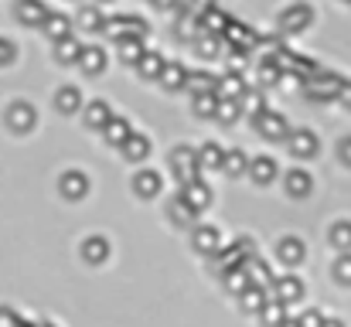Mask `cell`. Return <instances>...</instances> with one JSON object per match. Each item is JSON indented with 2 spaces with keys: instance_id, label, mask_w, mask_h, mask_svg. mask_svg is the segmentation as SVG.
Here are the masks:
<instances>
[{
  "instance_id": "6da1fadb",
  "label": "cell",
  "mask_w": 351,
  "mask_h": 327,
  "mask_svg": "<svg viewBox=\"0 0 351 327\" xmlns=\"http://www.w3.org/2000/svg\"><path fill=\"white\" fill-rule=\"evenodd\" d=\"M171 167H174V178L184 184V181H195L198 178V150H191V147H174L171 150Z\"/></svg>"
},
{
  "instance_id": "7a4b0ae2",
  "label": "cell",
  "mask_w": 351,
  "mask_h": 327,
  "mask_svg": "<svg viewBox=\"0 0 351 327\" xmlns=\"http://www.w3.org/2000/svg\"><path fill=\"white\" fill-rule=\"evenodd\" d=\"M311 21H314V14H311V7H307V3H293V7H287V10L280 14V27H283L287 34L304 31Z\"/></svg>"
},
{
  "instance_id": "3957f363",
  "label": "cell",
  "mask_w": 351,
  "mask_h": 327,
  "mask_svg": "<svg viewBox=\"0 0 351 327\" xmlns=\"http://www.w3.org/2000/svg\"><path fill=\"white\" fill-rule=\"evenodd\" d=\"M256 130L266 140H283L287 136V119L280 112H273V109H263V112H256Z\"/></svg>"
},
{
  "instance_id": "277c9868",
  "label": "cell",
  "mask_w": 351,
  "mask_h": 327,
  "mask_svg": "<svg viewBox=\"0 0 351 327\" xmlns=\"http://www.w3.org/2000/svg\"><path fill=\"white\" fill-rule=\"evenodd\" d=\"M34 106L31 103H10L7 106V126L10 130H17V133H27L31 126H34Z\"/></svg>"
},
{
  "instance_id": "5b68a950",
  "label": "cell",
  "mask_w": 351,
  "mask_h": 327,
  "mask_svg": "<svg viewBox=\"0 0 351 327\" xmlns=\"http://www.w3.org/2000/svg\"><path fill=\"white\" fill-rule=\"evenodd\" d=\"M181 198H184L195 212H202V208L212 202V191H208V184H205L202 178H195V181H184V184H181Z\"/></svg>"
},
{
  "instance_id": "8992f818",
  "label": "cell",
  "mask_w": 351,
  "mask_h": 327,
  "mask_svg": "<svg viewBox=\"0 0 351 327\" xmlns=\"http://www.w3.org/2000/svg\"><path fill=\"white\" fill-rule=\"evenodd\" d=\"M58 188H62V195H65V198L79 202V198H86V195H89V178H86L82 171H69V174H62Z\"/></svg>"
},
{
  "instance_id": "52a82bcc",
  "label": "cell",
  "mask_w": 351,
  "mask_h": 327,
  "mask_svg": "<svg viewBox=\"0 0 351 327\" xmlns=\"http://www.w3.org/2000/svg\"><path fill=\"white\" fill-rule=\"evenodd\" d=\"M341 86H345V82H341L338 75H321V72H317V75L311 79V96H314V99H338Z\"/></svg>"
},
{
  "instance_id": "ba28073f",
  "label": "cell",
  "mask_w": 351,
  "mask_h": 327,
  "mask_svg": "<svg viewBox=\"0 0 351 327\" xmlns=\"http://www.w3.org/2000/svg\"><path fill=\"white\" fill-rule=\"evenodd\" d=\"M222 38H226L232 48H242V51H249V48L259 45V34H252L245 24H232V21H229V27L222 31Z\"/></svg>"
},
{
  "instance_id": "9c48e42d",
  "label": "cell",
  "mask_w": 351,
  "mask_h": 327,
  "mask_svg": "<svg viewBox=\"0 0 351 327\" xmlns=\"http://www.w3.org/2000/svg\"><path fill=\"white\" fill-rule=\"evenodd\" d=\"M273 290H276V300H283V304H293V300L304 297V283H300L297 276H280V280H273Z\"/></svg>"
},
{
  "instance_id": "30bf717a",
  "label": "cell",
  "mask_w": 351,
  "mask_h": 327,
  "mask_svg": "<svg viewBox=\"0 0 351 327\" xmlns=\"http://www.w3.org/2000/svg\"><path fill=\"white\" fill-rule=\"evenodd\" d=\"M242 89H245V82H242V75H235V72H229V75H222L219 82H215V99H239L242 96Z\"/></svg>"
},
{
  "instance_id": "8fae6325",
  "label": "cell",
  "mask_w": 351,
  "mask_h": 327,
  "mask_svg": "<svg viewBox=\"0 0 351 327\" xmlns=\"http://www.w3.org/2000/svg\"><path fill=\"white\" fill-rule=\"evenodd\" d=\"M41 27H45V34H48L51 41H62V38L72 34V21H69L65 14H48V17L41 21Z\"/></svg>"
},
{
  "instance_id": "7c38bea8",
  "label": "cell",
  "mask_w": 351,
  "mask_h": 327,
  "mask_svg": "<svg viewBox=\"0 0 351 327\" xmlns=\"http://www.w3.org/2000/svg\"><path fill=\"white\" fill-rule=\"evenodd\" d=\"M119 150H123V157H126V160H143V157L150 154V140H147L143 133H130V136L123 140V147H119Z\"/></svg>"
},
{
  "instance_id": "4fadbf2b",
  "label": "cell",
  "mask_w": 351,
  "mask_h": 327,
  "mask_svg": "<svg viewBox=\"0 0 351 327\" xmlns=\"http://www.w3.org/2000/svg\"><path fill=\"white\" fill-rule=\"evenodd\" d=\"M130 133H133V130H130V123H126L123 116H110V123L103 126V140L113 143V147H123V140H126Z\"/></svg>"
},
{
  "instance_id": "5bb4252c",
  "label": "cell",
  "mask_w": 351,
  "mask_h": 327,
  "mask_svg": "<svg viewBox=\"0 0 351 327\" xmlns=\"http://www.w3.org/2000/svg\"><path fill=\"white\" fill-rule=\"evenodd\" d=\"M256 184H269L273 178H276V164L269 160V157H256V160H249V171H245Z\"/></svg>"
},
{
  "instance_id": "9a60e30c",
  "label": "cell",
  "mask_w": 351,
  "mask_h": 327,
  "mask_svg": "<svg viewBox=\"0 0 351 327\" xmlns=\"http://www.w3.org/2000/svg\"><path fill=\"white\" fill-rule=\"evenodd\" d=\"M311 188H314V181H311V174H307V171L293 167V171L287 174V191H290L293 198H307V195H311Z\"/></svg>"
},
{
  "instance_id": "2e32d148",
  "label": "cell",
  "mask_w": 351,
  "mask_h": 327,
  "mask_svg": "<svg viewBox=\"0 0 351 327\" xmlns=\"http://www.w3.org/2000/svg\"><path fill=\"white\" fill-rule=\"evenodd\" d=\"M82 256H86V263H106V256H110V242L103 239V235H93V239H86L82 242Z\"/></svg>"
},
{
  "instance_id": "e0dca14e",
  "label": "cell",
  "mask_w": 351,
  "mask_h": 327,
  "mask_svg": "<svg viewBox=\"0 0 351 327\" xmlns=\"http://www.w3.org/2000/svg\"><path fill=\"white\" fill-rule=\"evenodd\" d=\"M263 304H266V290L263 287H245L242 293H239V307L245 311V314H259L263 311Z\"/></svg>"
},
{
  "instance_id": "ac0fdd59",
  "label": "cell",
  "mask_w": 351,
  "mask_h": 327,
  "mask_svg": "<svg viewBox=\"0 0 351 327\" xmlns=\"http://www.w3.org/2000/svg\"><path fill=\"white\" fill-rule=\"evenodd\" d=\"M17 17H21L24 24H41V21L48 17V7H45L41 0H21V3H17Z\"/></svg>"
},
{
  "instance_id": "d6986e66",
  "label": "cell",
  "mask_w": 351,
  "mask_h": 327,
  "mask_svg": "<svg viewBox=\"0 0 351 327\" xmlns=\"http://www.w3.org/2000/svg\"><path fill=\"white\" fill-rule=\"evenodd\" d=\"M75 62H79L82 72H89V75H96V72L106 69V55H103V48H82Z\"/></svg>"
},
{
  "instance_id": "ffe728a7",
  "label": "cell",
  "mask_w": 351,
  "mask_h": 327,
  "mask_svg": "<svg viewBox=\"0 0 351 327\" xmlns=\"http://www.w3.org/2000/svg\"><path fill=\"white\" fill-rule=\"evenodd\" d=\"M219 242H222V239H219V228H212V225H202V228L195 232V249L205 252V256H212L215 249H222Z\"/></svg>"
},
{
  "instance_id": "44dd1931",
  "label": "cell",
  "mask_w": 351,
  "mask_h": 327,
  "mask_svg": "<svg viewBox=\"0 0 351 327\" xmlns=\"http://www.w3.org/2000/svg\"><path fill=\"white\" fill-rule=\"evenodd\" d=\"M184 75H188L184 65H178V62H164V69H160L157 79H160L164 89H181V86H184Z\"/></svg>"
},
{
  "instance_id": "7402d4cb",
  "label": "cell",
  "mask_w": 351,
  "mask_h": 327,
  "mask_svg": "<svg viewBox=\"0 0 351 327\" xmlns=\"http://www.w3.org/2000/svg\"><path fill=\"white\" fill-rule=\"evenodd\" d=\"M290 150H293L297 157H311V154L317 150V136H314L311 130H297V133L290 136Z\"/></svg>"
},
{
  "instance_id": "603a6c76",
  "label": "cell",
  "mask_w": 351,
  "mask_h": 327,
  "mask_svg": "<svg viewBox=\"0 0 351 327\" xmlns=\"http://www.w3.org/2000/svg\"><path fill=\"white\" fill-rule=\"evenodd\" d=\"M222 160H226V150L219 143H205L198 150V167L202 171H215V167H222Z\"/></svg>"
},
{
  "instance_id": "cb8c5ba5",
  "label": "cell",
  "mask_w": 351,
  "mask_h": 327,
  "mask_svg": "<svg viewBox=\"0 0 351 327\" xmlns=\"http://www.w3.org/2000/svg\"><path fill=\"white\" fill-rule=\"evenodd\" d=\"M133 188H136L140 198H154V195L160 191V174H157V171H140L136 181H133Z\"/></svg>"
},
{
  "instance_id": "d4e9b609",
  "label": "cell",
  "mask_w": 351,
  "mask_h": 327,
  "mask_svg": "<svg viewBox=\"0 0 351 327\" xmlns=\"http://www.w3.org/2000/svg\"><path fill=\"white\" fill-rule=\"evenodd\" d=\"M304 256H307V249H304V242H300V239L287 235V239L280 242V259H283L287 266H297V263H300Z\"/></svg>"
},
{
  "instance_id": "484cf974",
  "label": "cell",
  "mask_w": 351,
  "mask_h": 327,
  "mask_svg": "<svg viewBox=\"0 0 351 327\" xmlns=\"http://www.w3.org/2000/svg\"><path fill=\"white\" fill-rule=\"evenodd\" d=\"M55 106H58V112H79L82 109V93L75 86H65V89H58Z\"/></svg>"
},
{
  "instance_id": "4316f807",
  "label": "cell",
  "mask_w": 351,
  "mask_h": 327,
  "mask_svg": "<svg viewBox=\"0 0 351 327\" xmlns=\"http://www.w3.org/2000/svg\"><path fill=\"white\" fill-rule=\"evenodd\" d=\"M242 269L249 273V280H252L256 287H263V283H269V280H273V273H269V266H266V263H263L259 256H249V259L242 263Z\"/></svg>"
},
{
  "instance_id": "83f0119b",
  "label": "cell",
  "mask_w": 351,
  "mask_h": 327,
  "mask_svg": "<svg viewBox=\"0 0 351 327\" xmlns=\"http://www.w3.org/2000/svg\"><path fill=\"white\" fill-rule=\"evenodd\" d=\"M143 51H147V48H143V38H119V58H123L126 65H136Z\"/></svg>"
},
{
  "instance_id": "f1b7e54d",
  "label": "cell",
  "mask_w": 351,
  "mask_h": 327,
  "mask_svg": "<svg viewBox=\"0 0 351 327\" xmlns=\"http://www.w3.org/2000/svg\"><path fill=\"white\" fill-rule=\"evenodd\" d=\"M184 89L195 93V96H202V93H212L215 89V79L208 72H188L184 75Z\"/></svg>"
},
{
  "instance_id": "f546056e",
  "label": "cell",
  "mask_w": 351,
  "mask_h": 327,
  "mask_svg": "<svg viewBox=\"0 0 351 327\" xmlns=\"http://www.w3.org/2000/svg\"><path fill=\"white\" fill-rule=\"evenodd\" d=\"M222 171H226L229 178H239V174H245V171H249V157H245L242 150H226Z\"/></svg>"
},
{
  "instance_id": "4dcf8cb0",
  "label": "cell",
  "mask_w": 351,
  "mask_h": 327,
  "mask_svg": "<svg viewBox=\"0 0 351 327\" xmlns=\"http://www.w3.org/2000/svg\"><path fill=\"white\" fill-rule=\"evenodd\" d=\"M259 317H263V324L266 327H280L287 321V304L283 300H273V304H263V311H259Z\"/></svg>"
},
{
  "instance_id": "1f68e13d",
  "label": "cell",
  "mask_w": 351,
  "mask_h": 327,
  "mask_svg": "<svg viewBox=\"0 0 351 327\" xmlns=\"http://www.w3.org/2000/svg\"><path fill=\"white\" fill-rule=\"evenodd\" d=\"M202 27H205L208 34H222V31L229 27V17H226L219 7H208V10L202 14Z\"/></svg>"
},
{
  "instance_id": "d6a6232c",
  "label": "cell",
  "mask_w": 351,
  "mask_h": 327,
  "mask_svg": "<svg viewBox=\"0 0 351 327\" xmlns=\"http://www.w3.org/2000/svg\"><path fill=\"white\" fill-rule=\"evenodd\" d=\"M110 116H113V112H110V106H106V103H99V99L86 106V123H89L93 130H103V126L110 123Z\"/></svg>"
},
{
  "instance_id": "836d02e7",
  "label": "cell",
  "mask_w": 351,
  "mask_h": 327,
  "mask_svg": "<svg viewBox=\"0 0 351 327\" xmlns=\"http://www.w3.org/2000/svg\"><path fill=\"white\" fill-rule=\"evenodd\" d=\"M222 280H226V290H229V293H235V297H239L245 287H252V280H249V273H245L242 266H232Z\"/></svg>"
},
{
  "instance_id": "e575fe53",
  "label": "cell",
  "mask_w": 351,
  "mask_h": 327,
  "mask_svg": "<svg viewBox=\"0 0 351 327\" xmlns=\"http://www.w3.org/2000/svg\"><path fill=\"white\" fill-rule=\"evenodd\" d=\"M136 69H140V75L157 79V75H160V69H164V58H160V55H154V51H143V55H140V62H136Z\"/></svg>"
},
{
  "instance_id": "d590c367",
  "label": "cell",
  "mask_w": 351,
  "mask_h": 327,
  "mask_svg": "<svg viewBox=\"0 0 351 327\" xmlns=\"http://www.w3.org/2000/svg\"><path fill=\"white\" fill-rule=\"evenodd\" d=\"M235 103H239V112H252V116L266 109V106H263V96H259L256 89H242V96H239Z\"/></svg>"
},
{
  "instance_id": "8d00e7d4",
  "label": "cell",
  "mask_w": 351,
  "mask_h": 327,
  "mask_svg": "<svg viewBox=\"0 0 351 327\" xmlns=\"http://www.w3.org/2000/svg\"><path fill=\"white\" fill-rule=\"evenodd\" d=\"M79 51H82V48L75 45V38H72V34H69V38H62V41H55V55H58V62H65V65H69V62H75V58H79Z\"/></svg>"
},
{
  "instance_id": "74e56055",
  "label": "cell",
  "mask_w": 351,
  "mask_h": 327,
  "mask_svg": "<svg viewBox=\"0 0 351 327\" xmlns=\"http://www.w3.org/2000/svg\"><path fill=\"white\" fill-rule=\"evenodd\" d=\"M331 242L348 252L351 249V221H335V225H331Z\"/></svg>"
},
{
  "instance_id": "f35d334b",
  "label": "cell",
  "mask_w": 351,
  "mask_h": 327,
  "mask_svg": "<svg viewBox=\"0 0 351 327\" xmlns=\"http://www.w3.org/2000/svg\"><path fill=\"white\" fill-rule=\"evenodd\" d=\"M195 48H198L202 58H215V55L222 51V38H219V34H205V38H198Z\"/></svg>"
},
{
  "instance_id": "ab89813d",
  "label": "cell",
  "mask_w": 351,
  "mask_h": 327,
  "mask_svg": "<svg viewBox=\"0 0 351 327\" xmlns=\"http://www.w3.org/2000/svg\"><path fill=\"white\" fill-rule=\"evenodd\" d=\"M79 24H82L86 31H96V34H99V27H103V10H99V7H86V10L79 14Z\"/></svg>"
},
{
  "instance_id": "60d3db41",
  "label": "cell",
  "mask_w": 351,
  "mask_h": 327,
  "mask_svg": "<svg viewBox=\"0 0 351 327\" xmlns=\"http://www.w3.org/2000/svg\"><path fill=\"white\" fill-rule=\"evenodd\" d=\"M215 109H219L215 93H202V96H195V112H198V116H215Z\"/></svg>"
},
{
  "instance_id": "b9f144b4",
  "label": "cell",
  "mask_w": 351,
  "mask_h": 327,
  "mask_svg": "<svg viewBox=\"0 0 351 327\" xmlns=\"http://www.w3.org/2000/svg\"><path fill=\"white\" fill-rule=\"evenodd\" d=\"M171 218H178L181 225H188V221L195 218V208H191V205H188V202H184V198L178 195V198L171 202Z\"/></svg>"
},
{
  "instance_id": "7bdbcfd3",
  "label": "cell",
  "mask_w": 351,
  "mask_h": 327,
  "mask_svg": "<svg viewBox=\"0 0 351 327\" xmlns=\"http://www.w3.org/2000/svg\"><path fill=\"white\" fill-rule=\"evenodd\" d=\"M215 116H219L222 123H235V119H239V103H235V99H219Z\"/></svg>"
},
{
  "instance_id": "ee69618b",
  "label": "cell",
  "mask_w": 351,
  "mask_h": 327,
  "mask_svg": "<svg viewBox=\"0 0 351 327\" xmlns=\"http://www.w3.org/2000/svg\"><path fill=\"white\" fill-rule=\"evenodd\" d=\"M280 65L276 62H263V69H259V79H263V86H276L280 82Z\"/></svg>"
},
{
  "instance_id": "f6af8a7d",
  "label": "cell",
  "mask_w": 351,
  "mask_h": 327,
  "mask_svg": "<svg viewBox=\"0 0 351 327\" xmlns=\"http://www.w3.org/2000/svg\"><path fill=\"white\" fill-rule=\"evenodd\" d=\"M335 276H338L341 283H351V252H341V256H338V263H335Z\"/></svg>"
},
{
  "instance_id": "bcb514c9",
  "label": "cell",
  "mask_w": 351,
  "mask_h": 327,
  "mask_svg": "<svg viewBox=\"0 0 351 327\" xmlns=\"http://www.w3.org/2000/svg\"><path fill=\"white\" fill-rule=\"evenodd\" d=\"M14 55H17V48H14L7 38H0V65H10V62H14Z\"/></svg>"
},
{
  "instance_id": "7dc6e473",
  "label": "cell",
  "mask_w": 351,
  "mask_h": 327,
  "mask_svg": "<svg viewBox=\"0 0 351 327\" xmlns=\"http://www.w3.org/2000/svg\"><path fill=\"white\" fill-rule=\"evenodd\" d=\"M321 321H324V317H321L317 311H307V314H304L297 324H300V327H321Z\"/></svg>"
},
{
  "instance_id": "c3c4849f",
  "label": "cell",
  "mask_w": 351,
  "mask_h": 327,
  "mask_svg": "<svg viewBox=\"0 0 351 327\" xmlns=\"http://www.w3.org/2000/svg\"><path fill=\"white\" fill-rule=\"evenodd\" d=\"M17 324V314L10 307H0V327H14Z\"/></svg>"
},
{
  "instance_id": "681fc988",
  "label": "cell",
  "mask_w": 351,
  "mask_h": 327,
  "mask_svg": "<svg viewBox=\"0 0 351 327\" xmlns=\"http://www.w3.org/2000/svg\"><path fill=\"white\" fill-rule=\"evenodd\" d=\"M341 160L351 167V140H345V143H341Z\"/></svg>"
},
{
  "instance_id": "f907efd6",
  "label": "cell",
  "mask_w": 351,
  "mask_h": 327,
  "mask_svg": "<svg viewBox=\"0 0 351 327\" xmlns=\"http://www.w3.org/2000/svg\"><path fill=\"white\" fill-rule=\"evenodd\" d=\"M338 99H345V103H348V106H351V86H348V82L341 86V93H338Z\"/></svg>"
},
{
  "instance_id": "816d5d0a",
  "label": "cell",
  "mask_w": 351,
  "mask_h": 327,
  "mask_svg": "<svg viewBox=\"0 0 351 327\" xmlns=\"http://www.w3.org/2000/svg\"><path fill=\"white\" fill-rule=\"evenodd\" d=\"M321 327H341V321H335V317H324V321H321Z\"/></svg>"
},
{
  "instance_id": "f5cc1de1",
  "label": "cell",
  "mask_w": 351,
  "mask_h": 327,
  "mask_svg": "<svg viewBox=\"0 0 351 327\" xmlns=\"http://www.w3.org/2000/svg\"><path fill=\"white\" fill-rule=\"evenodd\" d=\"M14 327H38V324H31V321H21V317H17V324Z\"/></svg>"
},
{
  "instance_id": "db71d44e",
  "label": "cell",
  "mask_w": 351,
  "mask_h": 327,
  "mask_svg": "<svg viewBox=\"0 0 351 327\" xmlns=\"http://www.w3.org/2000/svg\"><path fill=\"white\" fill-rule=\"evenodd\" d=\"M280 327H300V324H297V321H283Z\"/></svg>"
},
{
  "instance_id": "11a10c76",
  "label": "cell",
  "mask_w": 351,
  "mask_h": 327,
  "mask_svg": "<svg viewBox=\"0 0 351 327\" xmlns=\"http://www.w3.org/2000/svg\"><path fill=\"white\" fill-rule=\"evenodd\" d=\"M41 327H55V324H41Z\"/></svg>"
}]
</instances>
